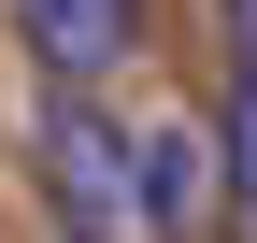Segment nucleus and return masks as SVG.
<instances>
[{
	"label": "nucleus",
	"mask_w": 257,
	"mask_h": 243,
	"mask_svg": "<svg viewBox=\"0 0 257 243\" xmlns=\"http://www.w3.org/2000/svg\"><path fill=\"white\" fill-rule=\"evenodd\" d=\"M43 186H57V215L86 243L128 215V129L100 114V86H43Z\"/></svg>",
	"instance_id": "nucleus-1"
},
{
	"label": "nucleus",
	"mask_w": 257,
	"mask_h": 243,
	"mask_svg": "<svg viewBox=\"0 0 257 243\" xmlns=\"http://www.w3.org/2000/svg\"><path fill=\"white\" fill-rule=\"evenodd\" d=\"M43 86H114V57L143 43V0H15Z\"/></svg>",
	"instance_id": "nucleus-2"
},
{
	"label": "nucleus",
	"mask_w": 257,
	"mask_h": 243,
	"mask_svg": "<svg viewBox=\"0 0 257 243\" xmlns=\"http://www.w3.org/2000/svg\"><path fill=\"white\" fill-rule=\"evenodd\" d=\"M200 186H214L200 129H128V215H143L157 243H186V229H200Z\"/></svg>",
	"instance_id": "nucleus-3"
},
{
	"label": "nucleus",
	"mask_w": 257,
	"mask_h": 243,
	"mask_svg": "<svg viewBox=\"0 0 257 243\" xmlns=\"http://www.w3.org/2000/svg\"><path fill=\"white\" fill-rule=\"evenodd\" d=\"M57 243H86V229H57Z\"/></svg>",
	"instance_id": "nucleus-4"
}]
</instances>
